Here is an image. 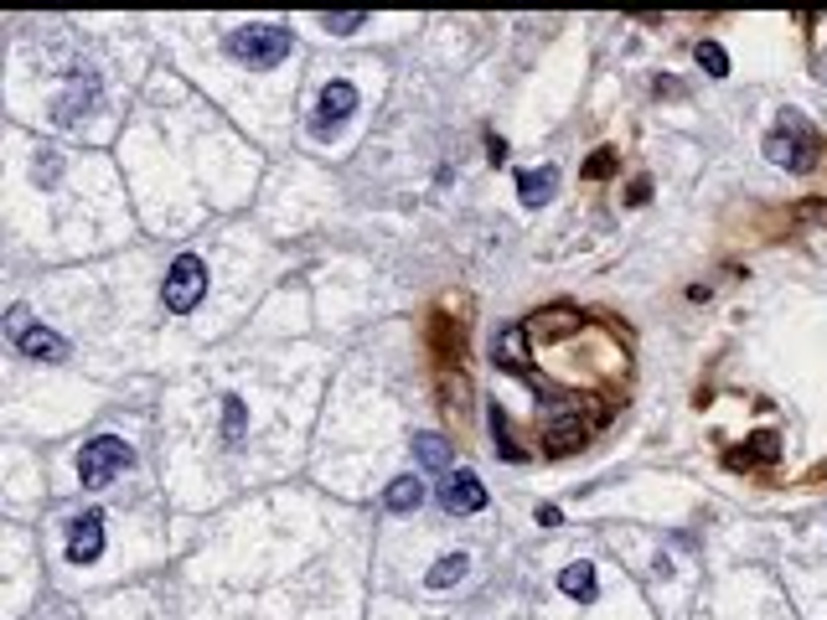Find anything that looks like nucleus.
Wrapping results in <instances>:
<instances>
[{
	"label": "nucleus",
	"instance_id": "nucleus-14",
	"mask_svg": "<svg viewBox=\"0 0 827 620\" xmlns=\"http://www.w3.org/2000/svg\"><path fill=\"white\" fill-rule=\"evenodd\" d=\"M776 450H781V445H776V434H770V429H766V434H755V445H750V450H734V455H729V465H750V461H776Z\"/></svg>",
	"mask_w": 827,
	"mask_h": 620
},
{
	"label": "nucleus",
	"instance_id": "nucleus-13",
	"mask_svg": "<svg viewBox=\"0 0 827 620\" xmlns=\"http://www.w3.org/2000/svg\"><path fill=\"white\" fill-rule=\"evenodd\" d=\"M413 450H419V461L430 465V470H445V476H451V445H445L440 434H419Z\"/></svg>",
	"mask_w": 827,
	"mask_h": 620
},
{
	"label": "nucleus",
	"instance_id": "nucleus-3",
	"mask_svg": "<svg viewBox=\"0 0 827 620\" xmlns=\"http://www.w3.org/2000/svg\"><path fill=\"white\" fill-rule=\"evenodd\" d=\"M130 465H135V450L124 445L119 434H94V440L79 450V481L83 486H109L115 476H124Z\"/></svg>",
	"mask_w": 827,
	"mask_h": 620
},
{
	"label": "nucleus",
	"instance_id": "nucleus-1",
	"mask_svg": "<svg viewBox=\"0 0 827 620\" xmlns=\"http://www.w3.org/2000/svg\"><path fill=\"white\" fill-rule=\"evenodd\" d=\"M766 160L787 166V171H807L812 160H817V130L796 109H787V115L776 119V130L766 135Z\"/></svg>",
	"mask_w": 827,
	"mask_h": 620
},
{
	"label": "nucleus",
	"instance_id": "nucleus-9",
	"mask_svg": "<svg viewBox=\"0 0 827 620\" xmlns=\"http://www.w3.org/2000/svg\"><path fill=\"white\" fill-rule=\"evenodd\" d=\"M553 187H559V171H553V166H538V171L517 176V196H523V207H543V202L553 196Z\"/></svg>",
	"mask_w": 827,
	"mask_h": 620
},
{
	"label": "nucleus",
	"instance_id": "nucleus-21",
	"mask_svg": "<svg viewBox=\"0 0 827 620\" xmlns=\"http://www.w3.org/2000/svg\"><path fill=\"white\" fill-rule=\"evenodd\" d=\"M487 155H492V166H502V160H507V140H487Z\"/></svg>",
	"mask_w": 827,
	"mask_h": 620
},
{
	"label": "nucleus",
	"instance_id": "nucleus-11",
	"mask_svg": "<svg viewBox=\"0 0 827 620\" xmlns=\"http://www.w3.org/2000/svg\"><path fill=\"white\" fill-rule=\"evenodd\" d=\"M466 574H471V559H466V553H445V559L424 574V584H430V589H451V584H460Z\"/></svg>",
	"mask_w": 827,
	"mask_h": 620
},
{
	"label": "nucleus",
	"instance_id": "nucleus-15",
	"mask_svg": "<svg viewBox=\"0 0 827 620\" xmlns=\"http://www.w3.org/2000/svg\"><path fill=\"white\" fill-rule=\"evenodd\" d=\"M362 21H368V11H326V16H321V26H326L332 37H352Z\"/></svg>",
	"mask_w": 827,
	"mask_h": 620
},
{
	"label": "nucleus",
	"instance_id": "nucleus-18",
	"mask_svg": "<svg viewBox=\"0 0 827 620\" xmlns=\"http://www.w3.org/2000/svg\"><path fill=\"white\" fill-rule=\"evenodd\" d=\"M492 434H496V450H502L507 461H523V450H517L513 440H507V414H502L496 404H492Z\"/></svg>",
	"mask_w": 827,
	"mask_h": 620
},
{
	"label": "nucleus",
	"instance_id": "nucleus-23",
	"mask_svg": "<svg viewBox=\"0 0 827 620\" xmlns=\"http://www.w3.org/2000/svg\"><path fill=\"white\" fill-rule=\"evenodd\" d=\"M238 425H243V408L228 404V434H238Z\"/></svg>",
	"mask_w": 827,
	"mask_h": 620
},
{
	"label": "nucleus",
	"instance_id": "nucleus-5",
	"mask_svg": "<svg viewBox=\"0 0 827 620\" xmlns=\"http://www.w3.org/2000/svg\"><path fill=\"white\" fill-rule=\"evenodd\" d=\"M5 336H11V342H16V351H26L32 362H62V357H68V342H62L58 331L37 326L26 306H16L11 315H5Z\"/></svg>",
	"mask_w": 827,
	"mask_h": 620
},
{
	"label": "nucleus",
	"instance_id": "nucleus-19",
	"mask_svg": "<svg viewBox=\"0 0 827 620\" xmlns=\"http://www.w3.org/2000/svg\"><path fill=\"white\" fill-rule=\"evenodd\" d=\"M698 62H704L714 78L729 73V58H724V47H719V41H698Z\"/></svg>",
	"mask_w": 827,
	"mask_h": 620
},
{
	"label": "nucleus",
	"instance_id": "nucleus-22",
	"mask_svg": "<svg viewBox=\"0 0 827 620\" xmlns=\"http://www.w3.org/2000/svg\"><path fill=\"white\" fill-rule=\"evenodd\" d=\"M538 523H543V527H559L564 517H559V506H538Z\"/></svg>",
	"mask_w": 827,
	"mask_h": 620
},
{
	"label": "nucleus",
	"instance_id": "nucleus-7",
	"mask_svg": "<svg viewBox=\"0 0 827 620\" xmlns=\"http://www.w3.org/2000/svg\"><path fill=\"white\" fill-rule=\"evenodd\" d=\"M440 506L455 512V517H471V512L487 506V486L476 481L471 470H451V476L440 481Z\"/></svg>",
	"mask_w": 827,
	"mask_h": 620
},
{
	"label": "nucleus",
	"instance_id": "nucleus-2",
	"mask_svg": "<svg viewBox=\"0 0 827 620\" xmlns=\"http://www.w3.org/2000/svg\"><path fill=\"white\" fill-rule=\"evenodd\" d=\"M296 37L285 26H238L228 32V58L243 62V68H275V62L290 58Z\"/></svg>",
	"mask_w": 827,
	"mask_h": 620
},
{
	"label": "nucleus",
	"instance_id": "nucleus-16",
	"mask_svg": "<svg viewBox=\"0 0 827 620\" xmlns=\"http://www.w3.org/2000/svg\"><path fill=\"white\" fill-rule=\"evenodd\" d=\"M574 445H585V425H553L549 429V450L553 455H564V450Z\"/></svg>",
	"mask_w": 827,
	"mask_h": 620
},
{
	"label": "nucleus",
	"instance_id": "nucleus-10",
	"mask_svg": "<svg viewBox=\"0 0 827 620\" xmlns=\"http://www.w3.org/2000/svg\"><path fill=\"white\" fill-rule=\"evenodd\" d=\"M559 589L570 595V600H595V563H570L564 574H559Z\"/></svg>",
	"mask_w": 827,
	"mask_h": 620
},
{
	"label": "nucleus",
	"instance_id": "nucleus-4",
	"mask_svg": "<svg viewBox=\"0 0 827 620\" xmlns=\"http://www.w3.org/2000/svg\"><path fill=\"white\" fill-rule=\"evenodd\" d=\"M202 295H207V264H202L197 253H181L177 264L166 270L160 300H166V310L187 315V310H197V306H202Z\"/></svg>",
	"mask_w": 827,
	"mask_h": 620
},
{
	"label": "nucleus",
	"instance_id": "nucleus-6",
	"mask_svg": "<svg viewBox=\"0 0 827 620\" xmlns=\"http://www.w3.org/2000/svg\"><path fill=\"white\" fill-rule=\"evenodd\" d=\"M357 109V88L347 83V78H336V83H326L321 88V98H315V115H311V135H332L336 124H347Z\"/></svg>",
	"mask_w": 827,
	"mask_h": 620
},
{
	"label": "nucleus",
	"instance_id": "nucleus-17",
	"mask_svg": "<svg viewBox=\"0 0 827 620\" xmlns=\"http://www.w3.org/2000/svg\"><path fill=\"white\" fill-rule=\"evenodd\" d=\"M496 362H502V368H513V372H523V326H513L507 336H502V351H496Z\"/></svg>",
	"mask_w": 827,
	"mask_h": 620
},
{
	"label": "nucleus",
	"instance_id": "nucleus-24",
	"mask_svg": "<svg viewBox=\"0 0 827 620\" xmlns=\"http://www.w3.org/2000/svg\"><path fill=\"white\" fill-rule=\"evenodd\" d=\"M807 217H827V202H812V207H802Z\"/></svg>",
	"mask_w": 827,
	"mask_h": 620
},
{
	"label": "nucleus",
	"instance_id": "nucleus-12",
	"mask_svg": "<svg viewBox=\"0 0 827 620\" xmlns=\"http://www.w3.org/2000/svg\"><path fill=\"white\" fill-rule=\"evenodd\" d=\"M383 502H388V512H413V506L424 502V481H419V476H398Z\"/></svg>",
	"mask_w": 827,
	"mask_h": 620
},
{
	"label": "nucleus",
	"instance_id": "nucleus-20",
	"mask_svg": "<svg viewBox=\"0 0 827 620\" xmlns=\"http://www.w3.org/2000/svg\"><path fill=\"white\" fill-rule=\"evenodd\" d=\"M611 166H615V155H611V151H600V155L590 160V166H585V176H611Z\"/></svg>",
	"mask_w": 827,
	"mask_h": 620
},
{
	"label": "nucleus",
	"instance_id": "nucleus-8",
	"mask_svg": "<svg viewBox=\"0 0 827 620\" xmlns=\"http://www.w3.org/2000/svg\"><path fill=\"white\" fill-rule=\"evenodd\" d=\"M104 553V512H83L68 527V559L73 563H94Z\"/></svg>",
	"mask_w": 827,
	"mask_h": 620
}]
</instances>
